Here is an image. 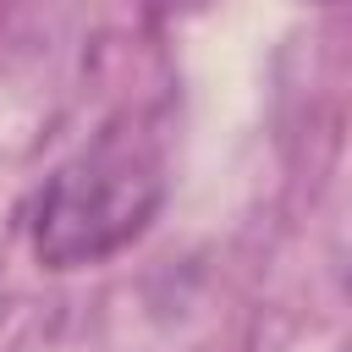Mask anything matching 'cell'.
I'll use <instances>...</instances> for the list:
<instances>
[{"instance_id":"2","label":"cell","mask_w":352,"mask_h":352,"mask_svg":"<svg viewBox=\"0 0 352 352\" xmlns=\"http://www.w3.org/2000/svg\"><path fill=\"white\" fill-rule=\"evenodd\" d=\"M319 6H336V0H319Z\"/></svg>"},{"instance_id":"1","label":"cell","mask_w":352,"mask_h":352,"mask_svg":"<svg viewBox=\"0 0 352 352\" xmlns=\"http://www.w3.org/2000/svg\"><path fill=\"white\" fill-rule=\"evenodd\" d=\"M165 204V160L154 138L104 126L66 165H55L33 198V253L44 270L104 264L132 248Z\"/></svg>"}]
</instances>
